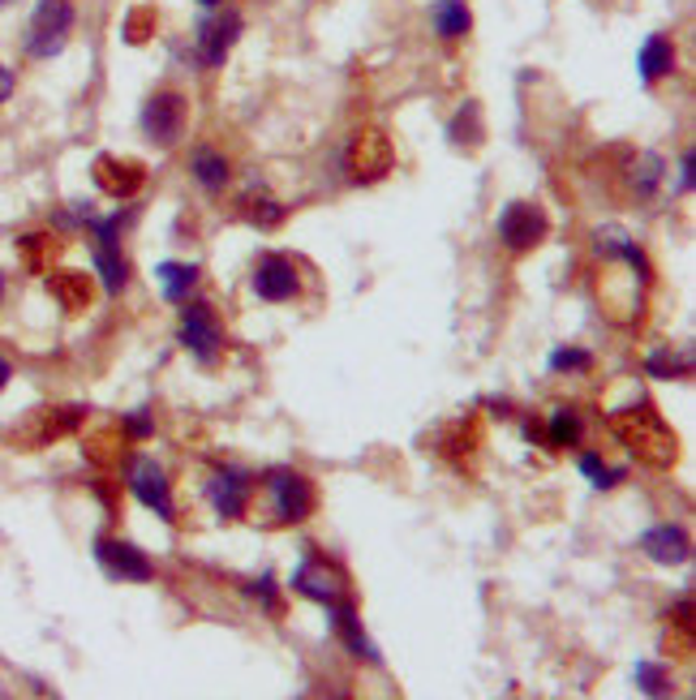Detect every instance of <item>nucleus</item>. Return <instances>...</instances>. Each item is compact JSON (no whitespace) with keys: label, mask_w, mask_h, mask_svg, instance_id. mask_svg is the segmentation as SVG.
Here are the masks:
<instances>
[{"label":"nucleus","mask_w":696,"mask_h":700,"mask_svg":"<svg viewBox=\"0 0 696 700\" xmlns=\"http://www.w3.org/2000/svg\"><path fill=\"white\" fill-rule=\"evenodd\" d=\"M241 31H245V17H241L237 9L215 13V17H203L199 31H194V61H199L203 70H219V65L228 61V52L237 48Z\"/></svg>","instance_id":"nucleus-11"},{"label":"nucleus","mask_w":696,"mask_h":700,"mask_svg":"<svg viewBox=\"0 0 696 700\" xmlns=\"http://www.w3.org/2000/svg\"><path fill=\"white\" fill-rule=\"evenodd\" d=\"M547 443H551V447H559V451L580 443V413H576L572 405H555L551 425H547Z\"/></svg>","instance_id":"nucleus-27"},{"label":"nucleus","mask_w":696,"mask_h":700,"mask_svg":"<svg viewBox=\"0 0 696 700\" xmlns=\"http://www.w3.org/2000/svg\"><path fill=\"white\" fill-rule=\"evenodd\" d=\"M688 370H693V361L680 357L675 349H653L645 357V374H653V378H688Z\"/></svg>","instance_id":"nucleus-29"},{"label":"nucleus","mask_w":696,"mask_h":700,"mask_svg":"<svg viewBox=\"0 0 696 700\" xmlns=\"http://www.w3.org/2000/svg\"><path fill=\"white\" fill-rule=\"evenodd\" d=\"M155 280L164 283V301H185L194 288H199V280H203V267L199 263H159L155 267Z\"/></svg>","instance_id":"nucleus-24"},{"label":"nucleus","mask_w":696,"mask_h":700,"mask_svg":"<svg viewBox=\"0 0 696 700\" xmlns=\"http://www.w3.org/2000/svg\"><path fill=\"white\" fill-rule=\"evenodd\" d=\"M4 4H13V0H0V9H4Z\"/></svg>","instance_id":"nucleus-41"},{"label":"nucleus","mask_w":696,"mask_h":700,"mask_svg":"<svg viewBox=\"0 0 696 700\" xmlns=\"http://www.w3.org/2000/svg\"><path fill=\"white\" fill-rule=\"evenodd\" d=\"M121 434H125V438H134V443H146V438L155 434V418H151V409H146V405L134 409L130 418L121 421Z\"/></svg>","instance_id":"nucleus-33"},{"label":"nucleus","mask_w":696,"mask_h":700,"mask_svg":"<svg viewBox=\"0 0 696 700\" xmlns=\"http://www.w3.org/2000/svg\"><path fill=\"white\" fill-rule=\"evenodd\" d=\"M121 228H125V210L108 215V219H91V237H95V271L104 280L108 297H121L130 283V258L121 254Z\"/></svg>","instance_id":"nucleus-3"},{"label":"nucleus","mask_w":696,"mask_h":700,"mask_svg":"<svg viewBox=\"0 0 696 700\" xmlns=\"http://www.w3.org/2000/svg\"><path fill=\"white\" fill-rule=\"evenodd\" d=\"M345 168L352 185H374L396 168V150L383 130H357L345 146Z\"/></svg>","instance_id":"nucleus-7"},{"label":"nucleus","mask_w":696,"mask_h":700,"mask_svg":"<svg viewBox=\"0 0 696 700\" xmlns=\"http://www.w3.org/2000/svg\"><path fill=\"white\" fill-rule=\"evenodd\" d=\"M245 593H250L254 602H263L272 615H284V598H279V589H276V580H272V576H259V580H250V584H245Z\"/></svg>","instance_id":"nucleus-32"},{"label":"nucleus","mask_w":696,"mask_h":700,"mask_svg":"<svg viewBox=\"0 0 696 700\" xmlns=\"http://www.w3.org/2000/svg\"><path fill=\"white\" fill-rule=\"evenodd\" d=\"M73 31V4L70 0H39L31 13V31H26V57L35 61H52L65 52Z\"/></svg>","instance_id":"nucleus-2"},{"label":"nucleus","mask_w":696,"mask_h":700,"mask_svg":"<svg viewBox=\"0 0 696 700\" xmlns=\"http://www.w3.org/2000/svg\"><path fill=\"white\" fill-rule=\"evenodd\" d=\"M177 336H181V349L190 352L199 365H215L224 357V345H228L224 323H219L211 301H190L181 310V331Z\"/></svg>","instance_id":"nucleus-4"},{"label":"nucleus","mask_w":696,"mask_h":700,"mask_svg":"<svg viewBox=\"0 0 696 700\" xmlns=\"http://www.w3.org/2000/svg\"><path fill=\"white\" fill-rule=\"evenodd\" d=\"M624 177H627V198H632V203H649V198L658 194V185H662V159H658L653 150H645V155H636V159L627 164Z\"/></svg>","instance_id":"nucleus-21"},{"label":"nucleus","mask_w":696,"mask_h":700,"mask_svg":"<svg viewBox=\"0 0 696 700\" xmlns=\"http://www.w3.org/2000/svg\"><path fill=\"white\" fill-rule=\"evenodd\" d=\"M0 297H4V276H0Z\"/></svg>","instance_id":"nucleus-40"},{"label":"nucleus","mask_w":696,"mask_h":700,"mask_svg":"<svg viewBox=\"0 0 696 700\" xmlns=\"http://www.w3.org/2000/svg\"><path fill=\"white\" fill-rule=\"evenodd\" d=\"M199 4H203V9H219V0H199Z\"/></svg>","instance_id":"nucleus-39"},{"label":"nucleus","mask_w":696,"mask_h":700,"mask_svg":"<svg viewBox=\"0 0 696 700\" xmlns=\"http://www.w3.org/2000/svg\"><path fill=\"white\" fill-rule=\"evenodd\" d=\"M525 438H529V443L547 438V425H542V421H533V418H525Z\"/></svg>","instance_id":"nucleus-36"},{"label":"nucleus","mask_w":696,"mask_h":700,"mask_svg":"<svg viewBox=\"0 0 696 700\" xmlns=\"http://www.w3.org/2000/svg\"><path fill=\"white\" fill-rule=\"evenodd\" d=\"M139 125L146 142H155V146H177L181 134H185V125H190V99L181 95V90H155L146 104H142L139 112Z\"/></svg>","instance_id":"nucleus-5"},{"label":"nucleus","mask_w":696,"mask_h":700,"mask_svg":"<svg viewBox=\"0 0 696 700\" xmlns=\"http://www.w3.org/2000/svg\"><path fill=\"white\" fill-rule=\"evenodd\" d=\"M263 486L272 491V511H276V524H301L314 516L319 507V491L305 473L297 469H272L263 473Z\"/></svg>","instance_id":"nucleus-6"},{"label":"nucleus","mask_w":696,"mask_h":700,"mask_svg":"<svg viewBox=\"0 0 696 700\" xmlns=\"http://www.w3.org/2000/svg\"><path fill=\"white\" fill-rule=\"evenodd\" d=\"M327 611H332V631H336V640L345 644L348 653H352L357 662H370V666H379L383 657H379L374 640H370V636H365V628H361V615H357V602H352V593H348V598H340V602H332Z\"/></svg>","instance_id":"nucleus-16"},{"label":"nucleus","mask_w":696,"mask_h":700,"mask_svg":"<svg viewBox=\"0 0 696 700\" xmlns=\"http://www.w3.org/2000/svg\"><path fill=\"white\" fill-rule=\"evenodd\" d=\"M636 688H640L645 697H667V692H671V671H667L662 662H640V666H636Z\"/></svg>","instance_id":"nucleus-31"},{"label":"nucleus","mask_w":696,"mask_h":700,"mask_svg":"<svg viewBox=\"0 0 696 700\" xmlns=\"http://www.w3.org/2000/svg\"><path fill=\"white\" fill-rule=\"evenodd\" d=\"M693 190V150H684V159H680V194H688Z\"/></svg>","instance_id":"nucleus-35"},{"label":"nucleus","mask_w":696,"mask_h":700,"mask_svg":"<svg viewBox=\"0 0 696 700\" xmlns=\"http://www.w3.org/2000/svg\"><path fill=\"white\" fill-rule=\"evenodd\" d=\"M430 26L439 39H465L473 31V13L465 0H434L430 4Z\"/></svg>","instance_id":"nucleus-23"},{"label":"nucleus","mask_w":696,"mask_h":700,"mask_svg":"<svg viewBox=\"0 0 696 700\" xmlns=\"http://www.w3.org/2000/svg\"><path fill=\"white\" fill-rule=\"evenodd\" d=\"M580 473L589 478L593 491H615V486L627 478L624 469H607V460H602L598 451H580Z\"/></svg>","instance_id":"nucleus-28"},{"label":"nucleus","mask_w":696,"mask_h":700,"mask_svg":"<svg viewBox=\"0 0 696 700\" xmlns=\"http://www.w3.org/2000/svg\"><path fill=\"white\" fill-rule=\"evenodd\" d=\"M254 498V473L228 464V469H215L207 478V503L215 507L219 520H241L245 507Z\"/></svg>","instance_id":"nucleus-13"},{"label":"nucleus","mask_w":696,"mask_h":700,"mask_svg":"<svg viewBox=\"0 0 696 700\" xmlns=\"http://www.w3.org/2000/svg\"><path fill=\"white\" fill-rule=\"evenodd\" d=\"M91 172H95V185L108 198H117V203L139 198L142 185H146V168H142L139 159H121V155H99Z\"/></svg>","instance_id":"nucleus-15"},{"label":"nucleus","mask_w":696,"mask_h":700,"mask_svg":"<svg viewBox=\"0 0 696 700\" xmlns=\"http://www.w3.org/2000/svg\"><path fill=\"white\" fill-rule=\"evenodd\" d=\"M551 374H589L593 370V352L589 349H572V345H563V349L551 352Z\"/></svg>","instance_id":"nucleus-30"},{"label":"nucleus","mask_w":696,"mask_h":700,"mask_svg":"<svg viewBox=\"0 0 696 700\" xmlns=\"http://www.w3.org/2000/svg\"><path fill=\"white\" fill-rule=\"evenodd\" d=\"M9 378H13V365H9V361H4V357H0V391H4V387H9Z\"/></svg>","instance_id":"nucleus-38"},{"label":"nucleus","mask_w":696,"mask_h":700,"mask_svg":"<svg viewBox=\"0 0 696 700\" xmlns=\"http://www.w3.org/2000/svg\"><path fill=\"white\" fill-rule=\"evenodd\" d=\"M494 232H499V241H503L512 254H529V250H538V245L547 241L551 219H547V210L533 207V203H507V207L499 210Z\"/></svg>","instance_id":"nucleus-9"},{"label":"nucleus","mask_w":696,"mask_h":700,"mask_svg":"<svg viewBox=\"0 0 696 700\" xmlns=\"http://www.w3.org/2000/svg\"><path fill=\"white\" fill-rule=\"evenodd\" d=\"M130 491H134V498H139L146 511H155L159 520L177 524L172 478L164 473V464H159V460H151V456H134V460H130Z\"/></svg>","instance_id":"nucleus-10"},{"label":"nucleus","mask_w":696,"mask_h":700,"mask_svg":"<svg viewBox=\"0 0 696 700\" xmlns=\"http://www.w3.org/2000/svg\"><path fill=\"white\" fill-rule=\"evenodd\" d=\"M640 551L662 567H680L693 555V542H688V529H680V524H653L640 533Z\"/></svg>","instance_id":"nucleus-17"},{"label":"nucleus","mask_w":696,"mask_h":700,"mask_svg":"<svg viewBox=\"0 0 696 700\" xmlns=\"http://www.w3.org/2000/svg\"><path fill=\"white\" fill-rule=\"evenodd\" d=\"M478 447H482V430H478V421H456V425H447V434H443V456L456 464V469H469L473 464V456H478Z\"/></svg>","instance_id":"nucleus-22"},{"label":"nucleus","mask_w":696,"mask_h":700,"mask_svg":"<svg viewBox=\"0 0 696 700\" xmlns=\"http://www.w3.org/2000/svg\"><path fill=\"white\" fill-rule=\"evenodd\" d=\"M95 559L108 571V580H125V584H151L155 580V563L146 559L134 542L99 538L95 542Z\"/></svg>","instance_id":"nucleus-14"},{"label":"nucleus","mask_w":696,"mask_h":700,"mask_svg":"<svg viewBox=\"0 0 696 700\" xmlns=\"http://www.w3.org/2000/svg\"><path fill=\"white\" fill-rule=\"evenodd\" d=\"M607 430L624 443L640 464H649V469H671V464L680 460V438H675V430L653 413L649 400L632 405L624 413H611V418H607Z\"/></svg>","instance_id":"nucleus-1"},{"label":"nucleus","mask_w":696,"mask_h":700,"mask_svg":"<svg viewBox=\"0 0 696 700\" xmlns=\"http://www.w3.org/2000/svg\"><path fill=\"white\" fill-rule=\"evenodd\" d=\"M250 288H254L259 301L284 305V301H292V297L301 292V271H297V263H292L288 254H263V258L254 263Z\"/></svg>","instance_id":"nucleus-12"},{"label":"nucleus","mask_w":696,"mask_h":700,"mask_svg":"<svg viewBox=\"0 0 696 700\" xmlns=\"http://www.w3.org/2000/svg\"><path fill=\"white\" fill-rule=\"evenodd\" d=\"M48 288H52V297L65 305V310H86L91 305V276H82V271H57L52 280H48Z\"/></svg>","instance_id":"nucleus-25"},{"label":"nucleus","mask_w":696,"mask_h":700,"mask_svg":"<svg viewBox=\"0 0 696 700\" xmlns=\"http://www.w3.org/2000/svg\"><path fill=\"white\" fill-rule=\"evenodd\" d=\"M17 250H22V258H26L35 271H44V237H39V232L22 237V241H17Z\"/></svg>","instance_id":"nucleus-34"},{"label":"nucleus","mask_w":696,"mask_h":700,"mask_svg":"<svg viewBox=\"0 0 696 700\" xmlns=\"http://www.w3.org/2000/svg\"><path fill=\"white\" fill-rule=\"evenodd\" d=\"M292 589L305 598V602H319V606H332L348 598V576L340 563H332L319 551H305V559L297 563L292 571Z\"/></svg>","instance_id":"nucleus-8"},{"label":"nucleus","mask_w":696,"mask_h":700,"mask_svg":"<svg viewBox=\"0 0 696 700\" xmlns=\"http://www.w3.org/2000/svg\"><path fill=\"white\" fill-rule=\"evenodd\" d=\"M447 138H452V146H478L482 142V108L473 99L460 104V112L447 121Z\"/></svg>","instance_id":"nucleus-26"},{"label":"nucleus","mask_w":696,"mask_h":700,"mask_svg":"<svg viewBox=\"0 0 696 700\" xmlns=\"http://www.w3.org/2000/svg\"><path fill=\"white\" fill-rule=\"evenodd\" d=\"M13 95V73H9V65H0V104Z\"/></svg>","instance_id":"nucleus-37"},{"label":"nucleus","mask_w":696,"mask_h":700,"mask_svg":"<svg viewBox=\"0 0 696 700\" xmlns=\"http://www.w3.org/2000/svg\"><path fill=\"white\" fill-rule=\"evenodd\" d=\"M675 61H680V52H675L671 35L653 31V35L640 44V52H636V73H640V82H645V86H658L662 77H671V73H675Z\"/></svg>","instance_id":"nucleus-18"},{"label":"nucleus","mask_w":696,"mask_h":700,"mask_svg":"<svg viewBox=\"0 0 696 700\" xmlns=\"http://www.w3.org/2000/svg\"><path fill=\"white\" fill-rule=\"evenodd\" d=\"M190 177H194L207 194H224L228 181H232V159H228L224 150H215V146H199V150L190 155Z\"/></svg>","instance_id":"nucleus-19"},{"label":"nucleus","mask_w":696,"mask_h":700,"mask_svg":"<svg viewBox=\"0 0 696 700\" xmlns=\"http://www.w3.org/2000/svg\"><path fill=\"white\" fill-rule=\"evenodd\" d=\"M237 215H241L250 228L272 232V228H279V224L288 219V207L276 203L267 190H250V194H241V198H237Z\"/></svg>","instance_id":"nucleus-20"}]
</instances>
